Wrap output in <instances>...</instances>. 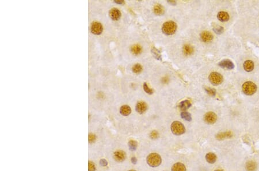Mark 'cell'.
<instances>
[{
	"label": "cell",
	"instance_id": "obj_1",
	"mask_svg": "<svg viewBox=\"0 0 259 171\" xmlns=\"http://www.w3.org/2000/svg\"><path fill=\"white\" fill-rule=\"evenodd\" d=\"M176 30L177 25L173 21L165 22L162 27V31L163 33L167 35H171L174 34L176 31Z\"/></svg>",
	"mask_w": 259,
	"mask_h": 171
},
{
	"label": "cell",
	"instance_id": "obj_2",
	"mask_svg": "<svg viewBox=\"0 0 259 171\" xmlns=\"http://www.w3.org/2000/svg\"><path fill=\"white\" fill-rule=\"evenodd\" d=\"M243 92L248 96H251L254 94L257 91L256 85L252 81L245 82L242 87Z\"/></svg>",
	"mask_w": 259,
	"mask_h": 171
},
{
	"label": "cell",
	"instance_id": "obj_3",
	"mask_svg": "<svg viewBox=\"0 0 259 171\" xmlns=\"http://www.w3.org/2000/svg\"><path fill=\"white\" fill-rule=\"evenodd\" d=\"M161 157L157 153H151L147 157V162L151 167L158 166L161 164Z\"/></svg>",
	"mask_w": 259,
	"mask_h": 171
},
{
	"label": "cell",
	"instance_id": "obj_4",
	"mask_svg": "<svg viewBox=\"0 0 259 171\" xmlns=\"http://www.w3.org/2000/svg\"><path fill=\"white\" fill-rule=\"evenodd\" d=\"M171 131L173 134L176 135H180L185 133L186 129L182 123L175 121L173 122L171 125Z\"/></svg>",
	"mask_w": 259,
	"mask_h": 171
},
{
	"label": "cell",
	"instance_id": "obj_5",
	"mask_svg": "<svg viewBox=\"0 0 259 171\" xmlns=\"http://www.w3.org/2000/svg\"><path fill=\"white\" fill-rule=\"evenodd\" d=\"M209 81L214 85H220L223 80V76L219 73L213 72L209 77Z\"/></svg>",
	"mask_w": 259,
	"mask_h": 171
},
{
	"label": "cell",
	"instance_id": "obj_6",
	"mask_svg": "<svg viewBox=\"0 0 259 171\" xmlns=\"http://www.w3.org/2000/svg\"><path fill=\"white\" fill-rule=\"evenodd\" d=\"M205 121L210 125L214 124L217 120V115L213 112H209L206 113L204 116Z\"/></svg>",
	"mask_w": 259,
	"mask_h": 171
},
{
	"label": "cell",
	"instance_id": "obj_7",
	"mask_svg": "<svg viewBox=\"0 0 259 171\" xmlns=\"http://www.w3.org/2000/svg\"><path fill=\"white\" fill-rule=\"evenodd\" d=\"M91 32L95 35H100L102 33L103 28L101 23L99 22H94L91 25Z\"/></svg>",
	"mask_w": 259,
	"mask_h": 171
},
{
	"label": "cell",
	"instance_id": "obj_8",
	"mask_svg": "<svg viewBox=\"0 0 259 171\" xmlns=\"http://www.w3.org/2000/svg\"><path fill=\"white\" fill-rule=\"evenodd\" d=\"M219 66L222 68L226 69L228 70H232L234 68V63L229 59H224L219 62Z\"/></svg>",
	"mask_w": 259,
	"mask_h": 171
},
{
	"label": "cell",
	"instance_id": "obj_9",
	"mask_svg": "<svg viewBox=\"0 0 259 171\" xmlns=\"http://www.w3.org/2000/svg\"><path fill=\"white\" fill-rule=\"evenodd\" d=\"M114 158L117 162H123L126 158V154L125 152L122 150H118L114 153Z\"/></svg>",
	"mask_w": 259,
	"mask_h": 171
},
{
	"label": "cell",
	"instance_id": "obj_10",
	"mask_svg": "<svg viewBox=\"0 0 259 171\" xmlns=\"http://www.w3.org/2000/svg\"><path fill=\"white\" fill-rule=\"evenodd\" d=\"M200 38L203 42L207 43L211 42L213 39V35L210 32L206 31L201 33Z\"/></svg>",
	"mask_w": 259,
	"mask_h": 171
},
{
	"label": "cell",
	"instance_id": "obj_11",
	"mask_svg": "<svg viewBox=\"0 0 259 171\" xmlns=\"http://www.w3.org/2000/svg\"><path fill=\"white\" fill-rule=\"evenodd\" d=\"M110 18L114 20H118L121 16V13L120 11L117 8H112L109 12Z\"/></svg>",
	"mask_w": 259,
	"mask_h": 171
},
{
	"label": "cell",
	"instance_id": "obj_12",
	"mask_svg": "<svg viewBox=\"0 0 259 171\" xmlns=\"http://www.w3.org/2000/svg\"><path fill=\"white\" fill-rule=\"evenodd\" d=\"M147 109V106L144 102H139L136 105V111L139 114H143Z\"/></svg>",
	"mask_w": 259,
	"mask_h": 171
},
{
	"label": "cell",
	"instance_id": "obj_13",
	"mask_svg": "<svg viewBox=\"0 0 259 171\" xmlns=\"http://www.w3.org/2000/svg\"><path fill=\"white\" fill-rule=\"evenodd\" d=\"M233 137V134L230 131H226L217 134L215 136L218 140H223L226 138H230Z\"/></svg>",
	"mask_w": 259,
	"mask_h": 171
},
{
	"label": "cell",
	"instance_id": "obj_14",
	"mask_svg": "<svg viewBox=\"0 0 259 171\" xmlns=\"http://www.w3.org/2000/svg\"><path fill=\"white\" fill-rule=\"evenodd\" d=\"M217 18L221 22H226L229 20L230 16L226 12H219L217 15Z\"/></svg>",
	"mask_w": 259,
	"mask_h": 171
},
{
	"label": "cell",
	"instance_id": "obj_15",
	"mask_svg": "<svg viewBox=\"0 0 259 171\" xmlns=\"http://www.w3.org/2000/svg\"><path fill=\"white\" fill-rule=\"evenodd\" d=\"M244 69L247 72L252 71L254 69V63L252 61L247 60L244 63Z\"/></svg>",
	"mask_w": 259,
	"mask_h": 171
},
{
	"label": "cell",
	"instance_id": "obj_16",
	"mask_svg": "<svg viewBox=\"0 0 259 171\" xmlns=\"http://www.w3.org/2000/svg\"><path fill=\"white\" fill-rule=\"evenodd\" d=\"M172 171H186V168L183 164L177 162L172 166Z\"/></svg>",
	"mask_w": 259,
	"mask_h": 171
},
{
	"label": "cell",
	"instance_id": "obj_17",
	"mask_svg": "<svg viewBox=\"0 0 259 171\" xmlns=\"http://www.w3.org/2000/svg\"><path fill=\"white\" fill-rule=\"evenodd\" d=\"M245 168L247 171H255L257 169V164L253 161H248L245 165Z\"/></svg>",
	"mask_w": 259,
	"mask_h": 171
},
{
	"label": "cell",
	"instance_id": "obj_18",
	"mask_svg": "<svg viewBox=\"0 0 259 171\" xmlns=\"http://www.w3.org/2000/svg\"><path fill=\"white\" fill-rule=\"evenodd\" d=\"M153 11L154 13L157 15H162L164 14L165 10L164 8L160 4H157L154 6Z\"/></svg>",
	"mask_w": 259,
	"mask_h": 171
},
{
	"label": "cell",
	"instance_id": "obj_19",
	"mask_svg": "<svg viewBox=\"0 0 259 171\" xmlns=\"http://www.w3.org/2000/svg\"><path fill=\"white\" fill-rule=\"evenodd\" d=\"M191 103L188 100L182 101V102L180 103V104L179 105V108L183 111H186V110H188L189 108L191 107Z\"/></svg>",
	"mask_w": 259,
	"mask_h": 171
},
{
	"label": "cell",
	"instance_id": "obj_20",
	"mask_svg": "<svg viewBox=\"0 0 259 171\" xmlns=\"http://www.w3.org/2000/svg\"><path fill=\"white\" fill-rule=\"evenodd\" d=\"M217 156L213 153H209L206 156V161L210 164H214L217 161Z\"/></svg>",
	"mask_w": 259,
	"mask_h": 171
},
{
	"label": "cell",
	"instance_id": "obj_21",
	"mask_svg": "<svg viewBox=\"0 0 259 171\" xmlns=\"http://www.w3.org/2000/svg\"><path fill=\"white\" fill-rule=\"evenodd\" d=\"M131 112V108L127 105L122 106L120 109V112L123 116H128V115L130 114Z\"/></svg>",
	"mask_w": 259,
	"mask_h": 171
},
{
	"label": "cell",
	"instance_id": "obj_22",
	"mask_svg": "<svg viewBox=\"0 0 259 171\" xmlns=\"http://www.w3.org/2000/svg\"><path fill=\"white\" fill-rule=\"evenodd\" d=\"M183 53L186 55H191L194 53V48L190 44H186L183 47Z\"/></svg>",
	"mask_w": 259,
	"mask_h": 171
},
{
	"label": "cell",
	"instance_id": "obj_23",
	"mask_svg": "<svg viewBox=\"0 0 259 171\" xmlns=\"http://www.w3.org/2000/svg\"><path fill=\"white\" fill-rule=\"evenodd\" d=\"M131 51L132 53L134 55H139L142 53V48L139 44H135L131 48Z\"/></svg>",
	"mask_w": 259,
	"mask_h": 171
},
{
	"label": "cell",
	"instance_id": "obj_24",
	"mask_svg": "<svg viewBox=\"0 0 259 171\" xmlns=\"http://www.w3.org/2000/svg\"><path fill=\"white\" fill-rule=\"evenodd\" d=\"M151 53L153 55V57L159 61H162V57L161 52L159 50L157 49L155 47H153L151 48Z\"/></svg>",
	"mask_w": 259,
	"mask_h": 171
},
{
	"label": "cell",
	"instance_id": "obj_25",
	"mask_svg": "<svg viewBox=\"0 0 259 171\" xmlns=\"http://www.w3.org/2000/svg\"><path fill=\"white\" fill-rule=\"evenodd\" d=\"M181 117L183 119H184V120H186L187 121H189L190 122V121H192L191 115L189 112H186V111H184V112H182L181 113Z\"/></svg>",
	"mask_w": 259,
	"mask_h": 171
},
{
	"label": "cell",
	"instance_id": "obj_26",
	"mask_svg": "<svg viewBox=\"0 0 259 171\" xmlns=\"http://www.w3.org/2000/svg\"><path fill=\"white\" fill-rule=\"evenodd\" d=\"M128 146L130 148V150L132 151H134L137 149L138 146V143L137 141L134 140H131L128 142Z\"/></svg>",
	"mask_w": 259,
	"mask_h": 171
},
{
	"label": "cell",
	"instance_id": "obj_27",
	"mask_svg": "<svg viewBox=\"0 0 259 171\" xmlns=\"http://www.w3.org/2000/svg\"><path fill=\"white\" fill-rule=\"evenodd\" d=\"M205 90L206 92L207 93V94H209L210 96H213V97L215 96V95L217 94V91L215 89L211 88H209V87H205Z\"/></svg>",
	"mask_w": 259,
	"mask_h": 171
},
{
	"label": "cell",
	"instance_id": "obj_28",
	"mask_svg": "<svg viewBox=\"0 0 259 171\" xmlns=\"http://www.w3.org/2000/svg\"><path fill=\"white\" fill-rule=\"evenodd\" d=\"M132 70H133V71L134 73L138 74V73H140L142 71V66L140 64H136V65L133 66V67L132 68Z\"/></svg>",
	"mask_w": 259,
	"mask_h": 171
},
{
	"label": "cell",
	"instance_id": "obj_29",
	"mask_svg": "<svg viewBox=\"0 0 259 171\" xmlns=\"http://www.w3.org/2000/svg\"><path fill=\"white\" fill-rule=\"evenodd\" d=\"M213 30H214V32L215 34H219V35L222 34L223 32V31H224L223 27H221L220 26H216L215 27H214L213 28Z\"/></svg>",
	"mask_w": 259,
	"mask_h": 171
},
{
	"label": "cell",
	"instance_id": "obj_30",
	"mask_svg": "<svg viewBox=\"0 0 259 171\" xmlns=\"http://www.w3.org/2000/svg\"><path fill=\"white\" fill-rule=\"evenodd\" d=\"M143 90L145 91V92L149 95H151L153 93V91L147 86V85L146 82L143 83Z\"/></svg>",
	"mask_w": 259,
	"mask_h": 171
},
{
	"label": "cell",
	"instance_id": "obj_31",
	"mask_svg": "<svg viewBox=\"0 0 259 171\" xmlns=\"http://www.w3.org/2000/svg\"><path fill=\"white\" fill-rule=\"evenodd\" d=\"M150 138L151 139H157L159 137V134H158V133L157 131L154 130L150 133Z\"/></svg>",
	"mask_w": 259,
	"mask_h": 171
},
{
	"label": "cell",
	"instance_id": "obj_32",
	"mask_svg": "<svg viewBox=\"0 0 259 171\" xmlns=\"http://www.w3.org/2000/svg\"><path fill=\"white\" fill-rule=\"evenodd\" d=\"M88 165H89V171H95L96 167L93 162H92L91 161H89Z\"/></svg>",
	"mask_w": 259,
	"mask_h": 171
},
{
	"label": "cell",
	"instance_id": "obj_33",
	"mask_svg": "<svg viewBox=\"0 0 259 171\" xmlns=\"http://www.w3.org/2000/svg\"><path fill=\"white\" fill-rule=\"evenodd\" d=\"M96 140V136L94 134H90L89 135V142L90 143H93Z\"/></svg>",
	"mask_w": 259,
	"mask_h": 171
},
{
	"label": "cell",
	"instance_id": "obj_34",
	"mask_svg": "<svg viewBox=\"0 0 259 171\" xmlns=\"http://www.w3.org/2000/svg\"><path fill=\"white\" fill-rule=\"evenodd\" d=\"M100 165H102V166H107V164H108V162H107V161L105 160V159H102V160H100Z\"/></svg>",
	"mask_w": 259,
	"mask_h": 171
},
{
	"label": "cell",
	"instance_id": "obj_35",
	"mask_svg": "<svg viewBox=\"0 0 259 171\" xmlns=\"http://www.w3.org/2000/svg\"><path fill=\"white\" fill-rule=\"evenodd\" d=\"M168 3L169 4H170V5H176V2L175 1H174V0H172V1H170V0H168Z\"/></svg>",
	"mask_w": 259,
	"mask_h": 171
},
{
	"label": "cell",
	"instance_id": "obj_36",
	"mask_svg": "<svg viewBox=\"0 0 259 171\" xmlns=\"http://www.w3.org/2000/svg\"><path fill=\"white\" fill-rule=\"evenodd\" d=\"M131 161H132V162H133V164H136L137 162V160L136 157H132V158H131Z\"/></svg>",
	"mask_w": 259,
	"mask_h": 171
},
{
	"label": "cell",
	"instance_id": "obj_37",
	"mask_svg": "<svg viewBox=\"0 0 259 171\" xmlns=\"http://www.w3.org/2000/svg\"><path fill=\"white\" fill-rule=\"evenodd\" d=\"M115 3H116V4H122L124 3L123 1H115Z\"/></svg>",
	"mask_w": 259,
	"mask_h": 171
},
{
	"label": "cell",
	"instance_id": "obj_38",
	"mask_svg": "<svg viewBox=\"0 0 259 171\" xmlns=\"http://www.w3.org/2000/svg\"><path fill=\"white\" fill-rule=\"evenodd\" d=\"M215 171H224V170H222V169H217V170H215Z\"/></svg>",
	"mask_w": 259,
	"mask_h": 171
},
{
	"label": "cell",
	"instance_id": "obj_39",
	"mask_svg": "<svg viewBox=\"0 0 259 171\" xmlns=\"http://www.w3.org/2000/svg\"><path fill=\"white\" fill-rule=\"evenodd\" d=\"M128 171H136V170H130Z\"/></svg>",
	"mask_w": 259,
	"mask_h": 171
}]
</instances>
